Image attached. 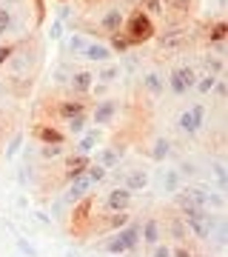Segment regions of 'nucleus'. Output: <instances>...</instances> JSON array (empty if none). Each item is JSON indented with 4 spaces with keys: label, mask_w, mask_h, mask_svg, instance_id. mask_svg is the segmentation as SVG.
I'll use <instances>...</instances> for the list:
<instances>
[{
    "label": "nucleus",
    "mask_w": 228,
    "mask_h": 257,
    "mask_svg": "<svg viewBox=\"0 0 228 257\" xmlns=\"http://www.w3.org/2000/svg\"><path fill=\"white\" fill-rule=\"evenodd\" d=\"M180 220L185 223V231L197 240H208L219 226V214L211 209H177Z\"/></svg>",
    "instance_id": "nucleus-1"
},
{
    "label": "nucleus",
    "mask_w": 228,
    "mask_h": 257,
    "mask_svg": "<svg viewBox=\"0 0 228 257\" xmlns=\"http://www.w3.org/2000/svg\"><path fill=\"white\" fill-rule=\"evenodd\" d=\"M137 246H140V220H128L123 229L111 231V237L103 243V248L111 254H126V251H134Z\"/></svg>",
    "instance_id": "nucleus-2"
},
{
    "label": "nucleus",
    "mask_w": 228,
    "mask_h": 257,
    "mask_svg": "<svg viewBox=\"0 0 228 257\" xmlns=\"http://www.w3.org/2000/svg\"><path fill=\"white\" fill-rule=\"evenodd\" d=\"M123 29H126V37H128L131 46H134V43H146V40H151V35H154L151 18H148L146 12H140V9L128 15V20L123 23Z\"/></svg>",
    "instance_id": "nucleus-3"
},
{
    "label": "nucleus",
    "mask_w": 228,
    "mask_h": 257,
    "mask_svg": "<svg viewBox=\"0 0 228 257\" xmlns=\"http://www.w3.org/2000/svg\"><path fill=\"white\" fill-rule=\"evenodd\" d=\"M177 126H180L182 135H197V132L205 126V106H202V103H197V106H191V109L180 111Z\"/></svg>",
    "instance_id": "nucleus-4"
},
{
    "label": "nucleus",
    "mask_w": 228,
    "mask_h": 257,
    "mask_svg": "<svg viewBox=\"0 0 228 257\" xmlns=\"http://www.w3.org/2000/svg\"><path fill=\"white\" fill-rule=\"evenodd\" d=\"M194 83H197V74H194L191 66H177V69L168 74V89H171L177 97H182L188 89H194Z\"/></svg>",
    "instance_id": "nucleus-5"
},
{
    "label": "nucleus",
    "mask_w": 228,
    "mask_h": 257,
    "mask_svg": "<svg viewBox=\"0 0 228 257\" xmlns=\"http://www.w3.org/2000/svg\"><path fill=\"white\" fill-rule=\"evenodd\" d=\"M163 220L160 217H146V220H140V243H146L148 248L160 243L163 240Z\"/></svg>",
    "instance_id": "nucleus-6"
},
{
    "label": "nucleus",
    "mask_w": 228,
    "mask_h": 257,
    "mask_svg": "<svg viewBox=\"0 0 228 257\" xmlns=\"http://www.w3.org/2000/svg\"><path fill=\"white\" fill-rule=\"evenodd\" d=\"M89 163H91V160H89L86 155H72V157H66L63 163H60V166H63V180L69 183V180H74L77 175H83V172L89 169Z\"/></svg>",
    "instance_id": "nucleus-7"
},
{
    "label": "nucleus",
    "mask_w": 228,
    "mask_h": 257,
    "mask_svg": "<svg viewBox=\"0 0 228 257\" xmlns=\"http://www.w3.org/2000/svg\"><path fill=\"white\" fill-rule=\"evenodd\" d=\"M131 209V192L128 189H111L106 194V211H128Z\"/></svg>",
    "instance_id": "nucleus-8"
},
{
    "label": "nucleus",
    "mask_w": 228,
    "mask_h": 257,
    "mask_svg": "<svg viewBox=\"0 0 228 257\" xmlns=\"http://www.w3.org/2000/svg\"><path fill=\"white\" fill-rule=\"evenodd\" d=\"M83 57H86V60H97V63H109L111 60V55H114V52H111L109 46H106V43H86V46H83V52H80Z\"/></svg>",
    "instance_id": "nucleus-9"
},
{
    "label": "nucleus",
    "mask_w": 228,
    "mask_h": 257,
    "mask_svg": "<svg viewBox=\"0 0 228 257\" xmlns=\"http://www.w3.org/2000/svg\"><path fill=\"white\" fill-rule=\"evenodd\" d=\"M114 114H117V100H111V97H106V100H100L97 106H94V123H100V126H106V123H111L114 120Z\"/></svg>",
    "instance_id": "nucleus-10"
},
{
    "label": "nucleus",
    "mask_w": 228,
    "mask_h": 257,
    "mask_svg": "<svg viewBox=\"0 0 228 257\" xmlns=\"http://www.w3.org/2000/svg\"><path fill=\"white\" fill-rule=\"evenodd\" d=\"M91 186H94V180H91L86 172H83V175H77V177L72 180V192H69V200H72V203L83 200L86 194H91Z\"/></svg>",
    "instance_id": "nucleus-11"
},
{
    "label": "nucleus",
    "mask_w": 228,
    "mask_h": 257,
    "mask_svg": "<svg viewBox=\"0 0 228 257\" xmlns=\"http://www.w3.org/2000/svg\"><path fill=\"white\" fill-rule=\"evenodd\" d=\"M35 138L43 143V146H55V143H66V135L57 132L55 126H37L35 128Z\"/></svg>",
    "instance_id": "nucleus-12"
},
{
    "label": "nucleus",
    "mask_w": 228,
    "mask_h": 257,
    "mask_svg": "<svg viewBox=\"0 0 228 257\" xmlns=\"http://www.w3.org/2000/svg\"><path fill=\"white\" fill-rule=\"evenodd\" d=\"M123 23H126V20H123V12L111 9V12H106V15H103L100 29H103V32H109V35H117L120 29H123Z\"/></svg>",
    "instance_id": "nucleus-13"
},
{
    "label": "nucleus",
    "mask_w": 228,
    "mask_h": 257,
    "mask_svg": "<svg viewBox=\"0 0 228 257\" xmlns=\"http://www.w3.org/2000/svg\"><path fill=\"white\" fill-rule=\"evenodd\" d=\"M143 89H146L151 97H163V89H165V80L160 72H148L146 77H143Z\"/></svg>",
    "instance_id": "nucleus-14"
},
{
    "label": "nucleus",
    "mask_w": 228,
    "mask_h": 257,
    "mask_svg": "<svg viewBox=\"0 0 228 257\" xmlns=\"http://www.w3.org/2000/svg\"><path fill=\"white\" fill-rule=\"evenodd\" d=\"M117 160H120V149L114 146V149H100V152L94 155V160H91V163H97L100 169H106V172H109V169H114V166H117Z\"/></svg>",
    "instance_id": "nucleus-15"
},
{
    "label": "nucleus",
    "mask_w": 228,
    "mask_h": 257,
    "mask_svg": "<svg viewBox=\"0 0 228 257\" xmlns=\"http://www.w3.org/2000/svg\"><path fill=\"white\" fill-rule=\"evenodd\" d=\"M91 86H94V74H91V72H77V74H72V92H74V94H89Z\"/></svg>",
    "instance_id": "nucleus-16"
},
{
    "label": "nucleus",
    "mask_w": 228,
    "mask_h": 257,
    "mask_svg": "<svg viewBox=\"0 0 228 257\" xmlns=\"http://www.w3.org/2000/svg\"><path fill=\"white\" fill-rule=\"evenodd\" d=\"M148 186V175L146 172H140V169H131L126 175V186L123 189H128V192H143Z\"/></svg>",
    "instance_id": "nucleus-17"
},
{
    "label": "nucleus",
    "mask_w": 228,
    "mask_h": 257,
    "mask_svg": "<svg viewBox=\"0 0 228 257\" xmlns=\"http://www.w3.org/2000/svg\"><path fill=\"white\" fill-rule=\"evenodd\" d=\"M57 114H60V120H69V117H77V114H86V106H83L80 100H66L57 106Z\"/></svg>",
    "instance_id": "nucleus-18"
},
{
    "label": "nucleus",
    "mask_w": 228,
    "mask_h": 257,
    "mask_svg": "<svg viewBox=\"0 0 228 257\" xmlns=\"http://www.w3.org/2000/svg\"><path fill=\"white\" fill-rule=\"evenodd\" d=\"M214 86H217V74H211V72L202 74V77H197V83H194V89H197V94H200V97H205Z\"/></svg>",
    "instance_id": "nucleus-19"
},
{
    "label": "nucleus",
    "mask_w": 228,
    "mask_h": 257,
    "mask_svg": "<svg viewBox=\"0 0 228 257\" xmlns=\"http://www.w3.org/2000/svg\"><path fill=\"white\" fill-rule=\"evenodd\" d=\"M168 152H171V140H165V138L154 140V149H151V157H154V160H165Z\"/></svg>",
    "instance_id": "nucleus-20"
},
{
    "label": "nucleus",
    "mask_w": 228,
    "mask_h": 257,
    "mask_svg": "<svg viewBox=\"0 0 228 257\" xmlns=\"http://www.w3.org/2000/svg\"><path fill=\"white\" fill-rule=\"evenodd\" d=\"M111 52H117V55H123V52H128L131 49V43H128L126 35H111Z\"/></svg>",
    "instance_id": "nucleus-21"
},
{
    "label": "nucleus",
    "mask_w": 228,
    "mask_h": 257,
    "mask_svg": "<svg viewBox=\"0 0 228 257\" xmlns=\"http://www.w3.org/2000/svg\"><path fill=\"white\" fill-rule=\"evenodd\" d=\"M97 140H100V135H97V132H89V135L80 140V146H77V155H86L89 149H94V146H97Z\"/></svg>",
    "instance_id": "nucleus-22"
},
{
    "label": "nucleus",
    "mask_w": 228,
    "mask_h": 257,
    "mask_svg": "<svg viewBox=\"0 0 228 257\" xmlns=\"http://www.w3.org/2000/svg\"><path fill=\"white\" fill-rule=\"evenodd\" d=\"M171 257H205V254H200V251H194L188 243H177V246L171 248Z\"/></svg>",
    "instance_id": "nucleus-23"
},
{
    "label": "nucleus",
    "mask_w": 228,
    "mask_h": 257,
    "mask_svg": "<svg viewBox=\"0 0 228 257\" xmlns=\"http://www.w3.org/2000/svg\"><path fill=\"white\" fill-rule=\"evenodd\" d=\"M86 114H77V117H69L66 120V126H69V132H72V135H80L83 128H86Z\"/></svg>",
    "instance_id": "nucleus-24"
},
{
    "label": "nucleus",
    "mask_w": 228,
    "mask_h": 257,
    "mask_svg": "<svg viewBox=\"0 0 228 257\" xmlns=\"http://www.w3.org/2000/svg\"><path fill=\"white\" fill-rule=\"evenodd\" d=\"M86 43H89V40H86L83 35H72V37H69V52H72V55H80Z\"/></svg>",
    "instance_id": "nucleus-25"
},
{
    "label": "nucleus",
    "mask_w": 228,
    "mask_h": 257,
    "mask_svg": "<svg viewBox=\"0 0 228 257\" xmlns=\"http://www.w3.org/2000/svg\"><path fill=\"white\" fill-rule=\"evenodd\" d=\"M63 152H66L63 143H55V146H43V149H40V155H43L46 160H52V157H60Z\"/></svg>",
    "instance_id": "nucleus-26"
},
{
    "label": "nucleus",
    "mask_w": 228,
    "mask_h": 257,
    "mask_svg": "<svg viewBox=\"0 0 228 257\" xmlns=\"http://www.w3.org/2000/svg\"><path fill=\"white\" fill-rule=\"evenodd\" d=\"M180 43H182L180 32H171V35H165L163 40H160V46H163V49H174V46H180Z\"/></svg>",
    "instance_id": "nucleus-27"
},
{
    "label": "nucleus",
    "mask_w": 228,
    "mask_h": 257,
    "mask_svg": "<svg viewBox=\"0 0 228 257\" xmlns=\"http://www.w3.org/2000/svg\"><path fill=\"white\" fill-rule=\"evenodd\" d=\"M12 23H15V20H12V12L6 9V6H0V35H3V32H9Z\"/></svg>",
    "instance_id": "nucleus-28"
},
{
    "label": "nucleus",
    "mask_w": 228,
    "mask_h": 257,
    "mask_svg": "<svg viewBox=\"0 0 228 257\" xmlns=\"http://www.w3.org/2000/svg\"><path fill=\"white\" fill-rule=\"evenodd\" d=\"M117 77H120V66H106V69L100 72V80L103 83H114Z\"/></svg>",
    "instance_id": "nucleus-29"
},
{
    "label": "nucleus",
    "mask_w": 228,
    "mask_h": 257,
    "mask_svg": "<svg viewBox=\"0 0 228 257\" xmlns=\"http://www.w3.org/2000/svg\"><path fill=\"white\" fill-rule=\"evenodd\" d=\"M151 257H171V246H168V243H163V240H160V243H154V246H151Z\"/></svg>",
    "instance_id": "nucleus-30"
},
{
    "label": "nucleus",
    "mask_w": 228,
    "mask_h": 257,
    "mask_svg": "<svg viewBox=\"0 0 228 257\" xmlns=\"http://www.w3.org/2000/svg\"><path fill=\"white\" fill-rule=\"evenodd\" d=\"M12 52H15V46H0V63H6L12 57Z\"/></svg>",
    "instance_id": "nucleus-31"
},
{
    "label": "nucleus",
    "mask_w": 228,
    "mask_h": 257,
    "mask_svg": "<svg viewBox=\"0 0 228 257\" xmlns=\"http://www.w3.org/2000/svg\"><path fill=\"white\" fill-rule=\"evenodd\" d=\"M222 37H225V23H219L217 32H214V40H222Z\"/></svg>",
    "instance_id": "nucleus-32"
}]
</instances>
